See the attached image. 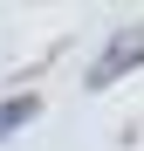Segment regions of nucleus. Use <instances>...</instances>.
I'll list each match as a JSON object with an SVG mask.
<instances>
[{
  "instance_id": "1",
  "label": "nucleus",
  "mask_w": 144,
  "mask_h": 151,
  "mask_svg": "<svg viewBox=\"0 0 144 151\" xmlns=\"http://www.w3.org/2000/svg\"><path fill=\"white\" fill-rule=\"evenodd\" d=\"M144 69V28H124V35H110V48L89 62V89H110L117 76H130Z\"/></svg>"
},
{
  "instance_id": "2",
  "label": "nucleus",
  "mask_w": 144,
  "mask_h": 151,
  "mask_svg": "<svg viewBox=\"0 0 144 151\" xmlns=\"http://www.w3.org/2000/svg\"><path fill=\"white\" fill-rule=\"evenodd\" d=\"M34 110H41L34 96H7V110H0V137H14V131H21V124H28Z\"/></svg>"
}]
</instances>
